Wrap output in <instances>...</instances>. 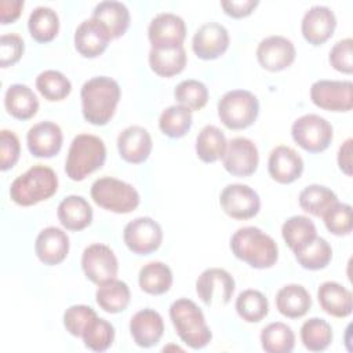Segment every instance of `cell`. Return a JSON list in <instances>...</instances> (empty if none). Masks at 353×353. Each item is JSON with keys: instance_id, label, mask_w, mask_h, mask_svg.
Masks as SVG:
<instances>
[{"instance_id": "obj_1", "label": "cell", "mask_w": 353, "mask_h": 353, "mask_svg": "<svg viewBox=\"0 0 353 353\" xmlns=\"http://www.w3.org/2000/svg\"><path fill=\"white\" fill-rule=\"evenodd\" d=\"M121 97L119 83L108 76H95L87 80L81 90V112L85 121L105 125L113 117Z\"/></svg>"}, {"instance_id": "obj_2", "label": "cell", "mask_w": 353, "mask_h": 353, "mask_svg": "<svg viewBox=\"0 0 353 353\" xmlns=\"http://www.w3.org/2000/svg\"><path fill=\"white\" fill-rule=\"evenodd\" d=\"M232 254L254 269H269L279 259V247L272 236L256 226H243L230 237Z\"/></svg>"}, {"instance_id": "obj_3", "label": "cell", "mask_w": 353, "mask_h": 353, "mask_svg": "<svg viewBox=\"0 0 353 353\" xmlns=\"http://www.w3.org/2000/svg\"><path fill=\"white\" fill-rule=\"evenodd\" d=\"M58 190V176L47 165L36 164L17 176L10 186V199L22 207H30L52 197Z\"/></svg>"}, {"instance_id": "obj_4", "label": "cell", "mask_w": 353, "mask_h": 353, "mask_svg": "<svg viewBox=\"0 0 353 353\" xmlns=\"http://www.w3.org/2000/svg\"><path fill=\"white\" fill-rule=\"evenodd\" d=\"M170 319L178 336L189 347L197 350L211 342L212 332L205 323L204 313L192 299L174 301L170 306Z\"/></svg>"}, {"instance_id": "obj_5", "label": "cell", "mask_w": 353, "mask_h": 353, "mask_svg": "<svg viewBox=\"0 0 353 353\" xmlns=\"http://www.w3.org/2000/svg\"><path fill=\"white\" fill-rule=\"evenodd\" d=\"M106 160V146L103 141L92 134H79L70 142L65 172L72 181H83L94 171L99 170Z\"/></svg>"}, {"instance_id": "obj_6", "label": "cell", "mask_w": 353, "mask_h": 353, "mask_svg": "<svg viewBox=\"0 0 353 353\" xmlns=\"http://www.w3.org/2000/svg\"><path fill=\"white\" fill-rule=\"evenodd\" d=\"M90 193L97 205L116 214L132 212L141 201L139 193L132 185L113 176L95 179Z\"/></svg>"}, {"instance_id": "obj_7", "label": "cell", "mask_w": 353, "mask_h": 353, "mask_svg": "<svg viewBox=\"0 0 353 353\" xmlns=\"http://www.w3.org/2000/svg\"><path fill=\"white\" fill-rule=\"evenodd\" d=\"M259 101L248 90H230L218 101V117L230 130H244L255 123Z\"/></svg>"}, {"instance_id": "obj_8", "label": "cell", "mask_w": 353, "mask_h": 353, "mask_svg": "<svg viewBox=\"0 0 353 353\" xmlns=\"http://www.w3.org/2000/svg\"><path fill=\"white\" fill-rule=\"evenodd\" d=\"M292 139L309 153L324 152L332 142L334 130L327 119L307 113L298 117L291 125Z\"/></svg>"}, {"instance_id": "obj_9", "label": "cell", "mask_w": 353, "mask_h": 353, "mask_svg": "<svg viewBox=\"0 0 353 353\" xmlns=\"http://www.w3.org/2000/svg\"><path fill=\"white\" fill-rule=\"evenodd\" d=\"M123 240L131 252L150 255L161 245L163 229L153 218L138 216L124 226Z\"/></svg>"}, {"instance_id": "obj_10", "label": "cell", "mask_w": 353, "mask_h": 353, "mask_svg": "<svg viewBox=\"0 0 353 353\" xmlns=\"http://www.w3.org/2000/svg\"><path fill=\"white\" fill-rule=\"evenodd\" d=\"M310 99L324 110L349 112L353 108V83L349 80H317L310 87Z\"/></svg>"}, {"instance_id": "obj_11", "label": "cell", "mask_w": 353, "mask_h": 353, "mask_svg": "<svg viewBox=\"0 0 353 353\" xmlns=\"http://www.w3.org/2000/svg\"><path fill=\"white\" fill-rule=\"evenodd\" d=\"M81 269L85 277L94 284H102L116 279L119 261L110 247L94 243L85 247L81 255Z\"/></svg>"}, {"instance_id": "obj_12", "label": "cell", "mask_w": 353, "mask_h": 353, "mask_svg": "<svg viewBox=\"0 0 353 353\" xmlns=\"http://www.w3.org/2000/svg\"><path fill=\"white\" fill-rule=\"evenodd\" d=\"M219 204L226 215L233 219H251L261 210L258 193L243 183H230L223 188L219 196Z\"/></svg>"}, {"instance_id": "obj_13", "label": "cell", "mask_w": 353, "mask_h": 353, "mask_svg": "<svg viewBox=\"0 0 353 353\" xmlns=\"http://www.w3.org/2000/svg\"><path fill=\"white\" fill-rule=\"evenodd\" d=\"M223 168L234 176L252 175L259 164L256 145L244 137H236L228 141L222 156Z\"/></svg>"}, {"instance_id": "obj_14", "label": "cell", "mask_w": 353, "mask_h": 353, "mask_svg": "<svg viewBox=\"0 0 353 353\" xmlns=\"http://www.w3.org/2000/svg\"><path fill=\"white\" fill-rule=\"evenodd\" d=\"M234 288L233 276L221 268L205 269L196 280V294L207 306H211L215 299L222 305L229 303Z\"/></svg>"}, {"instance_id": "obj_15", "label": "cell", "mask_w": 353, "mask_h": 353, "mask_svg": "<svg viewBox=\"0 0 353 353\" xmlns=\"http://www.w3.org/2000/svg\"><path fill=\"white\" fill-rule=\"evenodd\" d=\"M296 57L294 43L280 34L262 39L256 47L258 63L269 72H280L292 65Z\"/></svg>"}, {"instance_id": "obj_16", "label": "cell", "mask_w": 353, "mask_h": 353, "mask_svg": "<svg viewBox=\"0 0 353 353\" xmlns=\"http://www.w3.org/2000/svg\"><path fill=\"white\" fill-rule=\"evenodd\" d=\"M148 37L153 48L179 47L186 37L185 21L176 14L160 12L150 21Z\"/></svg>"}, {"instance_id": "obj_17", "label": "cell", "mask_w": 353, "mask_h": 353, "mask_svg": "<svg viewBox=\"0 0 353 353\" xmlns=\"http://www.w3.org/2000/svg\"><path fill=\"white\" fill-rule=\"evenodd\" d=\"M229 32L218 22L201 25L192 39V50L197 58L212 61L223 55L229 47Z\"/></svg>"}, {"instance_id": "obj_18", "label": "cell", "mask_w": 353, "mask_h": 353, "mask_svg": "<svg viewBox=\"0 0 353 353\" xmlns=\"http://www.w3.org/2000/svg\"><path fill=\"white\" fill-rule=\"evenodd\" d=\"M336 28V17L327 6L310 7L302 18L301 32L303 39L312 46L324 44Z\"/></svg>"}, {"instance_id": "obj_19", "label": "cell", "mask_w": 353, "mask_h": 353, "mask_svg": "<svg viewBox=\"0 0 353 353\" xmlns=\"http://www.w3.org/2000/svg\"><path fill=\"white\" fill-rule=\"evenodd\" d=\"M63 142L62 130L54 121H40L32 125L26 134L28 149L32 156L50 159L59 153Z\"/></svg>"}, {"instance_id": "obj_20", "label": "cell", "mask_w": 353, "mask_h": 353, "mask_svg": "<svg viewBox=\"0 0 353 353\" xmlns=\"http://www.w3.org/2000/svg\"><path fill=\"white\" fill-rule=\"evenodd\" d=\"M268 172L279 183H292L303 172V160L292 148L279 145L269 154Z\"/></svg>"}, {"instance_id": "obj_21", "label": "cell", "mask_w": 353, "mask_h": 353, "mask_svg": "<svg viewBox=\"0 0 353 353\" xmlns=\"http://www.w3.org/2000/svg\"><path fill=\"white\" fill-rule=\"evenodd\" d=\"M153 148L149 131L141 125H130L117 137V150L120 157L131 164L148 160Z\"/></svg>"}, {"instance_id": "obj_22", "label": "cell", "mask_w": 353, "mask_h": 353, "mask_svg": "<svg viewBox=\"0 0 353 353\" xmlns=\"http://www.w3.org/2000/svg\"><path fill=\"white\" fill-rule=\"evenodd\" d=\"M130 334L139 347H152L157 345L164 334L161 314L149 307L138 310L130 320Z\"/></svg>"}, {"instance_id": "obj_23", "label": "cell", "mask_w": 353, "mask_h": 353, "mask_svg": "<svg viewBox=\"0 0 353 353\" xmlns=\"http://www.w3.org/2000/svg\"><path fill=\"white\" fill-rule=\"evenodd\" d=\"M69 245L70 243L66 232L55 226H48L37 234L34 252L40 262L54 266L65 261L69 252Z\"/></svg>"}, {"instance_id": "obj_24", "label": "cell", "mask_w": 353, "mask_h": 353, "mask_svg": "<svg viewBox=\"0 0 353 353\" xmlns=\"http://www.w3.org/2000/svg\"><path fill=\"white\" fill-rule=\"evenodd\" d=\"M110 37L94 18L84 19L74 30V47L84 58H97L108 47Z\"/></svg>"}, {"instance_id": "obj_25", "label": "cell", "mask_w": 353, "mask_h": 353, "mask_svg": "<svg viewBox=\"0 0 353 353\" xmlns=\"http://www.w3.org/2000/svg\"><path fill=\"white\" fill-rule=\"evenodd\" d=\"M57 216L66 230L79 232L91 225L92 208L83 196L69 194L58 204Z\"/></svg>"}, {"instance_id": "obj_26", "label": "cell", "mask_w": 353, "mask_h": 353, "mask_svg": "<svg viewBox=\"0 0 353 353\" xmlns=\"http://www.w3.org/2000/svg\"><path fill=\"white\" fill-rule=\"evenodd\" d=\"M320 307L330 316L343 319L352 314L353 295L336 281H324L317 290Z\"/></svg>"}, {"instance_id": "obj_27", "label": "cell", "mask_w": 353, "mask_h": 353, "mask_svg": "<svg viewBox=\"0 0 353 353\" xmlns=\"http://www.w3.org/2000/svg\"><path fill=\"white\" fill-rule=\"evenodd\" d=\"M92 18L108 32L110 40L121 37L130 26V11L120 1L106 0L95 6Z\"/></svg>"}, {"instance_id": "obj_28", "label": "cell", "mask_w": 353, "mask_h": 353, "mask_svg": "<svg viewBox=\"0 0 353 353\" xmlns=\"http://www.w3.org/2000/svg\"><path fill=\"white\" fill-rule=\"evenodd\" d=\"M276 307L288 319L303 317L312 307V298L301 284H287L276 294Z\"/></svg>"}, {"instance_id": "obj_29", "label": "cell", "mask_w": 353, "mask_h": 353, "mask_svg": "<svg viewBox=\"0 0 353 353\" xmlns=\"http://www.w3.org/2000/svg\"><path fill=\"white\" fill-rule=\"evenodd\" d=\"M4 106L8 114L18 120H29L39 110V99L26 84H11L4 94Z\"/></svg>"}, {"instance_id": "obj_30", "label": "cell", "mask_w": 353, "mask_h": 353, "mask_svg": "<svg viewBox=\"0 0 353 353\" xmlns=\"http://www.w3.org/2000/svg\"><path fill=\"white\" fill-rule=\"evenodd\" d=\"M150 69L161 77L179 74L186 66V51L183 46L172 48H153L149 51Z\"/></svg>"}, {"instance_id": "obj_31", "label": "cell", "mask_w": 353, "mask_h": 353, "mask_svg": "<svg viewBox=\"0 0 353 353\" xmlns=\"http://www.w3.org/2000/svg\"><path fill=\"white\" fill-rule=\"evenodd\" d=\"M131 292L127 283L113 279L98 285L95 291V301L98 306L106 313H120L127 309Z\"/></svg>"}, {"instance_id": "obj_32", "label": "cell", "mask_w": 353, "mask_h": 353, "mask_svg": "<svg viewBox=\"0 0 353 353\" xmlns=\"http://www.w3.org/2000/svg\"><path fill=\"white\" fill-rule=\"evenodd\" d=\"M141 290L150 295H163L172 285V272L168 265L153 261L143 265L138 273Z\"/></svg>"}, {"instance_id": "obj_33", "label": "cell", "mask_w": 353, "mask_h": 353, "mask_svg": "<svg viewBox=\"0 0 353 353\" xmlns=\"http://www.w3.org/2000/svg\"><path fill=\"white\" fill-rule=\"evenodd\" d=\"M226 137L221 128L208 124L196 138V154L203 163H215L222 159L226 149Z\"/></svg>"}, {"instance_id": "obj_34", "label": "cell", "mask_w": 353, "mask_h": 353, "mask_svg": "<svg viewBox=\"0 0 353 353\" xmlns=\"http://www.w3.org/2000/svg\"><path fill=\"white\" fill-rule=\"evenodd\" d=\"M298 263L307 270H320L328 266L332 259V248L323 237H313L295 252Z\"/></svg>"}, {"instance_id": "obj_35", "label": "cell", "mask_w": 353, "mask_h": 353, "mask_svg": "<svg viewBox=\"0 0 353 353\" xmlns=\"http://www.w3.org/2000/svg\"><path fill=\"white\" fill-rule=\"evenodd\" d=\"M259 339L266 353H290L295 347V334L283 321H274L262 328Z\"/></svg>"}, {"instance_id": "obj_36", "label": "cell", "mask_w": 353, "mask_h": 353, "mask_svg": "<svg viewBox=\"0 0 353 353\" xmlns=\"http://www.w3.org/2000/svg\"><path fill=\"white\" fill-rule=\"evenodd\" d=\"M30 36L39 43H50L55 39L59 30V17L50 7H36L28 19Z\"/></svg>"}, {"instance_id": "obj_37", "label": "cell", "mask_w": 353, "mask_h": 353, "mask_svg": "<svg viewBox=\"0 0 353 353\" xmlns=\"http://www.w3.org/2000/svg\"><path fill=\"white\" fill-rule=\"evenodd\" d=\"M301 208L314 216H323V214L338 201L335 192L330 188L319 183L307 185L303 188L298 196Z\"/></svg>"}, {"instance_id": "obj_38", "label": "cell", "mask_w": 353, "mask_h": 353, "mask_svg": "<svg viewBox=\"0 0 353 353\" xmlns=\"http://www.w3.org/2000/svg\"><path fill=\"white\" fill-rule=\"evenodd\" d=\"M234 307L239 317L247 323H259L269 313L268 298L261 291L252 288L244 290L237 295Z\"/></svg>"}, {"instance_id": "obj_39", "label": "cell", "mask_w": 353, "mask_h": 353, "mask_svg": "<svg viewBox=\"0 0 353 353\" xmlns=\"http://www.w3.org/2000/svg\"><path fill=\"white\" fill-rule=\"evenodd\" d=\"M281 236L288 248L295 252L303 244L317 236L313 221L305 215H294L284 221L281 226Z\"/></svg>"}, {"instance_id": "obj_40", "label": "cell", "mask_w": 353, "mask_h": 353, "mask_svg": "<svg viewBox=\"0 0 353 353\" xmlns=\"http://www.w3.org/2000/svg\"><path fill=\"white\" fill-rule=\"evenodd\" d=\"M193 123L192 112L182 105L165 108L159 117V128L168 138H182Z\"/></svg>"}, {"instance_id": "obj_41", "label": "cell", "mask_w": 353, "mask_h": 353, "mask_svg": "<svg viewBox=\"0 0 353 353\" xmlns=\"http://www.w3.org/2000/svg\"><path fill=\"white\" fill-rule=\"evenodd\" d=\"M332 327L320 317L306 320L301 327V341L310 352H323L332 342Z\"/></svg>"}, {"instance_id": "obj_42", "label": "cell", "mask_w": 353, "mask_h": 353, "mask_svg": "<svg viewBox=\"0 0 353 353\" xmlns=\"http://www.w3.org/2000/svg\"><path fill=\"white\" fill-rule=\"evenodd\" d=\"M36 88L47 101L57 102L70 94L72 83L62 72L48 69L36 77Z\"/></svg>"}, {"instance_id": "obj_43", "label": "cell", "mask_w": 353, "mask_h": 353, "mask_svg": "<svg viewBox=\"0 0 353 353\" xmlns=\"http://www.w3.org/2000/svg\"><path fill=\"white\" fill-rule=\"evenodd\" d=\"M174 98L178 105L188 108L190 112L200 110L207 105L208 88L199 80L188 79L176 84L174 90Z\"/></svg>"}, {"instance_id": "obj_44", "label": "cell", "mask_w": 353, "mask_h": 353, "mask_svg": "<svg viewBox=\"0 0 353 353\" xmlns=\"http://www.w3.org/2000/svg\"><path fill=\"white\" fill-rule=\"evenodd\" d=\"M81 339L90 350L105 352L114 341V327L108 320L97 316L83 332Z\"/></svg>"}, {"instance_id": "obj_45", "label": "cell", "mask_w": 353, "mask_h": 353, "mask_svg": "<svg viewBox=\"0 0 353 353\" xmlns=\"http://www.w3.org/2000/svg\"><path fill=\"white\" fill-rule=\"evenodd\" d=\"M323 221L327 230L335 236L350 234L352 223V207L346 203H334L324 214Z\"/></svg>"}, {"instance_id": "obj_46", "label": "cell", "mask_w": 353, "mask_h": 353, "mask_svg": "<svg viewBox=\"0 0 353 353\" xmlns=\"http://www.w3.org/2000/svg\"><path fill=\"white\" fill-rule=\"evenodd\" d=\"M98 314L91 306L87 305H73L69 306L63 313V327L73 336H80L88 327V324Z\"/></svg>"}, {"instance_id": "obj_47", "label": "cell", "mask_w": 353, "mask_h": 353, "mask_svg": "<svg viewBox=\"0 0 353 353\" xmlns=\"http://www.w3.org/2000/svg\"><path fill=\"white\" fill-rule=\"evenodd\" d=\"M21 145L14 131H0V170L7 171L12 168L19 160Z\"/></svg>"}, {"instance_id": "obj_48", "label": "cell", "mask_w": 353, "mask_h": 353, "mask_svg": "<svg viewBox=\"0 0 353 353\" xmlns=\"http://www.w3.org/2000/svg\"><path fill=\"white\" fill-rule=\"evenodd\" d=\"M352 47H353L352 37H346L336 41L334 47L330 50L328 62L335 70L345 74H350L353 72Z\"/></svg>"}, {"instance_id": "obj_49", "label": "cell", "mask_w": 353, "mask_h": 353, "mask_svg": "<svg viewBox=\"0 0 353 353\" xmlns=\"http://www.w3.org/2000/svg\"><path fill=\"white\" fill-rule=\"evenodd\" d=\"M25 50L23 40L17 33H6L0 37V65L8 68L15 65Z\"/></svg>"}, {"instance_id": "obj_50", "label": "cell", "mask_w": 353, "mask_h": 353, "mask_svg": "<svg viewBox=\"0 0 353 353\" xmlns=\"http://www.w3.org/2000/svg\"><path fill=\"white\" fill-rule=\"evenodd\" d=\"M259 4L258 0H223L221 1V7L225 14L232 18H244L248 17L255 7Z\"/></svg>"}, {"instance_id": "obj_51", "label": "cell", "mask_w": 353, "mask_h": 353, "mask_svg": "<svg viewBox=\"0 0 353 353\" xmlns=\"http://www.w3.org/2000/svg\"><path fill=\"white\" fill-rule=\"evenodd\" d=\"M23 0H1L0 1V21L3 25L12 23L21 15Z\"/></svg>"}, {"instance_id": "obj_52", "label": "cell", "mask_w": 353, "mask_h": 353, "mask_svg": "<svg viewBox=\"0 0 353 353\" xmlns=\"http://www.w3.org/2000/svg\"><path fill=\"white\" fill-rule=\"evenodd\" d=\"M352 143H353V139L347 138L339 146L338 156H336L339 170L347 176H352Z\"/></svg>"}]
</instances>
